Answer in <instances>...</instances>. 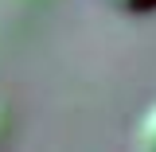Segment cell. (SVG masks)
I'll return each instance as SVG.
<instances>
[{"label": "cell", "instance_id": "6da1fadb", "mask_svg": "<svg viewBox=\"0 0 156 152\" xmlns=\"http://www.w3.org/2000/svg\"><path fill=\"white\" fill-rule=\"evenodd\" d=\"M136 148L156 152V101L140 113V121H136Z\"/></svg>", "mask_w": 156, "mask_h": 152}, {"label": "cell", "instance_id": "7a4b0ae2", "mask_svg": "<svg viewBox=\"0 0 156 152\" xmlns=\"http://www.w3.org/2000/svg\"><path fill=\"white\" fill-rule=\"evenodd\" d=\"M117 12H129V16H140V12H156V0H105Z\"/></svg>", "mask_w": 156, "mask_h": 152}]
</instances>
